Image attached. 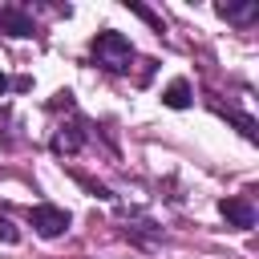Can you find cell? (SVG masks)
<instances>
[{
  "mask_svg": "<svg viewBox=\"0 0 259 259\" xmlns=\"http://www.w3.org/2000/svg\"><path fill=\"white\" fill-rule=\"evenodd\" d=\"M89 49H93V61H97L101 69H109V73H125L130 61H134V45H130L121 32H113V28L97 32Z\"/></svg>",
  "mask_w": 259,
  "mask_h": 259,
  "instance_id": "1",
  "label": "cell"
},
{
  "mask_svg": "<svg viewBox=\"0 0 259 259\" xmlns=\"http://www.w3.org/2000/svg\"><path fill=\"white\" fill-rule=\"evenodd\" d=\"M28 219H32V227H36V235H45V239H57V235L69 231V210H61V206H53V202L32 206Z\"/></svg>",
  "mask_w": 259,
  "mask_h": 259,
  "instance_id": "2",
  "label": "cell"
},
{
  "mask_svg": "<svg viewBox=\"0 0 259 259\" xmlns=\"http://www.w3.org/2000/svg\"><path fill=\"white\" fill-rule=\"evenodd\" d=\"M219 214H223L231 227H239V231H251V227H255V206H251L247 198H223V202H219Z\"/></svg>",
  "mask_w": 259,
  "mask_h": 259,
  "instance_id": "3",
  "label": "cell"
},
{
  "mask_svg": "<svg viewBox=\"0 0 259 259\" xmlns=\"http://www.w3.org/2000/svg\"><path fill=\"white\" fill-rule=\"evenodd\" d=\"M0 32H8V36H32V16L20 4H8V8H0Z\"/></svg>",
  "mask_w": 259,
  "mask_h": 259,
  "instance_id": "4",
  "label": "cell"
},
{
  "mask_svg": "<svg viewBox=\"0 0 259 259\" xmlns=\"http://www.w3.org/2000/svg\"><path fill=\"white\" fill-rule=\"evenodd\" d=\"M214 12H219L223 20L251 24V20H259V0H243V4H231V0H223V4H214Z\"/></svg>",
  "mask_w": 259,
  "mask_h": 259,
  "instance_id": "5",
  "label": "cell"
},
{
  "mask_svg": "<svg viewBox=\"0 0 259 259\" xmlns=\"http://www.w3.org/2000/svg\"><path fill=\"white\" fill-rule=\"evenodd\" d=\"M81 150V130L77 125H57L53 134V154H77Z\"/></svg>",
  "mask_w": 259,
  "mask_h": 259,
  "instance_id": "6",
  "label": "cell"
},
{
  "mask_svg": "<svg viewBox=\"0 0 259 259\" xmlns=\"http://www.w3.org/2000/svg\"><path fill=\"white\" fill-rule=\"evenodd\" d=\"M162 101H166L170 109H186V105H190V81H186V77H174V81L166 85Z\"/></svg>",
  "mask_w": 259,
  "mask_h": 259,
  "instance_id": "7",
  "label": "cell"
},
{
  "mask_svg": "<svg viewBox=\"0 0 259 259\" xmlns=\"http://www.w3.org/2000/svg\"><path fill=\"white\" fill-rule=\"evenodd\" d=\"M219 113H223V117H227V121H235V125H239V130H243V138H251V142H255V138H259V130H255V121H251V117H247V113H235V109H219Z\"/></svg>",
  "mask_w": 259,
  "mask_h": 259,
  "instance_id": "8",
  "label": "cell"
},
{
  "mask_svg": "<svg viewBox=\"0 0 259 259\" xmlns=\"http://www.w3.org/2000/svg\"><path fill=\"white\" fill-rule=\"evenodd\" d=\"M0 243H20V231L12 227L8 214H0Z\"/></svg>",
  "mask_w": 259,
  "mask_h": 259,
  "instance_id": "9",
  "label": "cell"
},
{
  "mask_svg": "<svg viewBox=\"0 0 259 259\" xmlns=\"http://www.w3.org/2000/svg\"><path fill=\"white\" fill-rule=\"evenodd\" d=\"M130 8H134V12H138V16H142V20H150V24H154V28H162V20H158V16H154V12H150V8H146V4H130Z\"/></svg>",
  "mask_w": 259,
  "mask_h": 259,
  "instance_id": "10",
  "label": "cell"
},
{
  "mask_svg": "<svg viewBox=\"0 0 259 259\" xmlns=\"http://www.w3.org/2000/svg\"><path fill=\"white\" fill-rule=\"evenodd\" d=\"M4 89H8V77H4V73H0V97H4Z\"/></svg>",
  "mask_w": 259,
  "mask_h": 259,
  "instance_id": "11",
  "label": "cell"
}]
</instances>
